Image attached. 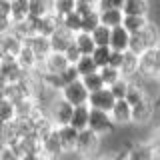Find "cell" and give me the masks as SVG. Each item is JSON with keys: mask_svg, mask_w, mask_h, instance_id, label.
Returning a JSON list of instances; mask_svg holds the SVG:
<instances>
[{"mask_svg": "<svg viewBox=\"0 0 160 160\" xmlns=\"http://www.w3.org/2000/svg\"><path fill=\"white\" fill-rule=\"evenodd\" d=\"M18 118V108L12 100L8 98H0V128L12 124Z\"/></svg>", "mask_w": 160, "mask_h": 160, "instance_id": "obj_19", "label": "cell"}, {"mask_svg": "<svg viewBox=\"0 0 160 160\" xmlns=\"http://www.w3.org/2000/svg\"><path fill=\"white\" fill-rule=\"evenodd\" d=\"M74 68L78 70L80 78H84V76H90V74L98 72V66H96V62L92 60V56H82V58H80L76 64H74Z\"/></svg>", "mask_w": 160, "mask_h": 160, "instance_id": "obj_27", "label": "cell"}, {"mask_svg": "<svg viewBox=\"0 0 160 160\" xmlns=\"http://www.w3.org/2000/svg\"><path fill=\"white\" fill-rule=\"evenodd\" d=\"M74 36L76 34H72V32H68L66 28H62V26H58V30L50 36V46H52V52H66V50L74 44Z\"/></svg>", "mask_w": 160, "mask_h": 160, "instance_id": "obj_13", "label": "cell"}, {"mask_svg": "<svg viewBox=\"0 0 160 160\" xmlns=\"http://www.w3.org/2000/svg\"><path fill=\"white\" fill-rule=\"evenodd\" d=\"M88 128L92 132H96L98 136H108V134L114 132L116 124H114L110 112H102V110H92L90 108V122H88Z\"/></svg>", "mask_w": 160, "mask_h": 160, "instance_id": "obj_6", "label": "cell"}, {"mask_svg": "<svg viewBox=\"0 0 160 160\" xmlns=\"http://www.w3.org/2000/svg\"><path fill=\"white\" fill-rule=\"evenodd\" d=\"M130 38H132V34H130L124 26L112 28L110 48H112L114 52H128V50H130Z\"/></svg>", "mask_w": 160, "mask_h": 160, "instance_id": "obj_15", "label": "cell"}, {"mask_svg": "<svg viewBox=\"0 0 160 160\" xmlns=\"http://www.w3.org/2000/svg\"><path fill=\"white\" fill-rule=\"evenodd\" d=\"M98 72H100V76H102V80H104V84H106V88H110L114 82H118L120 78H124V76H122V72H120L118 68H114V66L100 68Z\"/></svg>", "mask_w": 160, "mask_h": 160, "instance_id": "obj_30", "label": "cell"}, {"mask_svg": "<svg viewBox=\"0 0 160 160\" xmlns=\"http://www.w3.org/2000/svg\"><path fill=\"white\" fill-rule=\"evenodd\" d=\"M100 144H102V136H98L90 128L82 130L78 136L76 156H80V160H96L100 156Z\"/></svg>", "mask_w": 160, "mask_h": 160, "instance_id": "obj_2", "label": "cell"}, {"mask_svg": "<svg viewBox=\"0 0 160 160\" xmlns=\"http://www.w3.org/2000/svg\"><path fill=\"white\" fill-rule=\"evenodd\" d=\"M110 58H112V48L110 46H96V50L92 52V60L96 62L98 70L110 66Z\"/></svg>", "mask_w": 160, "mask_h": 160, "instance_id": "obj_25", "label": "cell"}, {"mask_svg": "<svg viewBox=\"0 0 160 160\" xmlns=\"http://www.w3.org/2000/svg\"><path fill=\"white\" fill-rule=\"evenodd\" d=\"M128 86H130V80L128 78H120L118 82H114L112 86H110V92L114 94L116 100H124L126 94H128Z\"/></svg>", "mask_w": 160, "mask_h": 160, "instance_id": "obj_31", "label": "cell"}, {"mask_svg": "<svg viewBox=\"0 0 160 160\" xmlns=\"http://www.w3.org/2000/svg\"><path fill=\"white\" fill-rule=\"evenodd\" d=\"M146 142L150 144V148H152L154 152H156V154H160V124H158L156 128H152V132L148 134Z\"/></svg>", "mask_w": 160, "mask_h": 160, "instance_id": "obj_32", "label": "cell"}, {"mask_svg": "<svg viewBox=\"0 0 160 160\" xmlns=\"http://www.w3.org/2000/svg\"><path fill=\"white\" fill-rule=\"evenodd\" d=\"M78 2L88 4V6H96V8H98V2H100V0H78Z\"/></svg>", "mask_w": 160, "mask_h": 160, "instance_id": "obj_37", "label": "cell"}, {"mask_svg": "<svg viewBox=\"0 0 160 160\" xmlns=\"http://www.w3.org/2000/svg\"><path fill=\"white\" fill-rule=\"evenodd\" d=\"M90 34H92L94 42H96V46H110L112 28H108V26H104V24H100V26H98V28H94Z\"/></svg>", "mask_w": 160, "mask_h": 160, "instance_id": "obj_28", "label": "cell"}, {"mask_svg": "<svg viewBox=\"0 0 160 160\" xmlns=\"http://www.w3.org/2000/svg\"><path fill=\"white\" fill-rule=\"evenodd\" d=\"M124 22V12L118 8H106V10H100V24L108 28H118L122 26Z\"/></svg>", "mask_w": 160, "mask_h": 160, "instance_id": "obj_20", "label": "cell"}, {"mask_svg": "<svg viewBox=\"0 0 160 160\" xmlns=\"http://www.w3.org/2000/svg\"><path fill=\"white\" fill-rule=\"evenodd\" d=\"M58 132V140H60V148H62V154L68 156V154H76V146H78V136L80 132L72 126H62L56 128Z\"/></svg>", "mask_w": 160, "mask_h": 160, "instance_id": "obj_10", "label": "cell"}, {"mask_svg": "<svg viewBox=\"0 0 160 160\" xmlns=\"http://www.w3.org/2000/svg\"><path fill=\"white\" fill-rule=\"evenodd\" d=\"M10 20L14 26L30 20V0H12L10 2Z\"/></svg>", "mask_w": 160, "mask_h": 160, "instance_id": "obj_16", "label": "cell"}, {"mask_svg": "<svg viewBox=\"0 0 160 160\" xmlns=\"http://www.w3.org/2000/svg\"><path fill=\"white\" fill-rule=\"evenodd\" d=\"M10 2H12V0H0V14H2V16H8L10 18Z\"/></svg>", "mask_w": 160, "mask_h": 160, "instance_id": "obj_36", "label": "cell"}, {"mask_svg": "<svg viewBox=\"0 0 160 160\" xmlns=\"http://www.w3.org/2000/svg\"><path fill=\"white\" fill-rule=\"evenodd\" d=\"M124 160H154V150L150 148L146 140L132 142L124 150Z\"/></svg>", "mask_w": 160, "mask_h": 160, "instance_id": "obj_12", "label": "cell"}, {"mask_svg": "<svg viewBox=\"0 0 160 160\" xmlns=\"http://www.w3.org/2000/svg\"><path fill=\"white\" fill-rule=\"evenodd\" d=\"M116 104V98L110 92V88H102L98 92H92L88 98V106L92 110H102V112H110Z\"/></svg>", "mask_w": 160, "mask_h": 160, "instance_id": "obj_11", "label": "cell"}, {"mask_svg": "<svg viewBox=\"0 0 160 160\" xmlns=\"http://www.w3.org/2000/svg\"><path fill=\"white\" fill-rule=\"evenodd\" d=\"M24 46H26L30 52L34 54V56L38 58V62L42 64L44 60H46V56L50 52H52V46H50V38L46 36H40V34H34V36H30L24 40Z\"/></svg>", "mask_w": 160, "mask_h": 160, "instance_id": "obj_9", "label": "cell"}, {"mask_svg": "<svg viewBox=\"0 0 160 160\" xmlns=\"http://www.w3.org/2000/svg\"><path fill=\"white\" fill-rule=\"evenodd\" d=\"M46 112H48L50 122L56 128H62V126H70V120H72V114H74V106L70 102H66L60 94H56V98L48 104Z\"/></svg>", "mask_w": 160, "mask_h": 160, "instance_id": "obj_3", "label": "cell"}, {"mask_svg": "<svg viewBox=\"0 0 160 160\" xmlns=\"http://www.w3.org/2000/svg\"><path fill=\"white\" fill-rule=\"evenodd\" d=\"M158 46H160V26L152 20L140 32L132 34V38H130V50L134 54H138V56L142 52H146V50L158 48Z\"/></svg>", "mask_w": 160, "mask_h": 160, "instance_id": "obj_1", "label": "cell"}, {"mask_svg": "<svg viewBox=\"0 0 160 160\" xmlns=\"http://www.w3.org/2000/svg\"><path fill=\"white\" fill-rule=\"evenodd\" d=\"M124 2H126V0H100V2H98V10H106V8H118V10H122Z\"/></svg>", "mask_w": 160, "mask_h": 160, "instance_id": "obj_33", "label": "cell"}, {"mask_svg": "<svg viewBox=\"0 0 160 160\" xmlns=\"http://www.w3.org/2000/svg\"><path fill=\"white\" fill-rule=\"evenodd\" d=\"M60 96L76 108V106H84V104H88L90 92L86 90V86H84L82 80H76V82L68 84V86H64L62 90H60Z\"/></svg>", "mask_w": 160, "mask_h": 160, "instance_id": "obj_7", "label": "cell"}, {"mask_svg": "<svg viewBox=\"0 0 160 160\" xmlns=\"http://www.w3.org/2000/svg\"><path fill=\"white\" fill-rule=\"evenodd\" d=\"M138 68H140V56H138V54H134L132 50L124 52L122 66H120V72H122V76L128 78V80L138 78Z\"/></svg>", "mask_w": 160, "mask_h": 160, "instance_id": "obj_18", "label": "cell"}, {"mask_svg": "<svg viewBox=\"0 0 160 160\" xmlns=\"http://www.w3.org/2000/svg\"><path fill=\"white\" fill-rule=\"evenodd\" d=\"M150 22V18H146V16H124V22H122V26L128 30L130 34H136V32H140L146 24Z\"/></svg>", "mask_w": 160, "mask_h": 160, "instance_id": "obj_26", "label": "cell"}, {"mask_svg": "<svg viewBox=\"0 0 160 160\" xmlns=\"http://www.w3.org/2000/svg\"><path fill=\"white\" fill-rule=\"evenodd\" d=\"M80 80L84 82V86H86V90H88L90 94H92V92H98V90H102V88H106L102 76H100V72H94V74L84 76V78H80Z\"/></svg>", "mask_w": 160, "mask_h": 160, "instance_id": "obj_29", "label": "cell"}, {"mask_svg": "<svg viewBox=\"0 0 160 160\" xmlns=\"http://www.w3.org/2000/svg\"><path fill=\"white\" fill-rule=\"evenodd\" d=\"M124 150H126V148H124ZM124 150H122V152H114V154H100V156L96 158V160H124Z\"/></svg>", "mask_w": 160, "mask_h": 160, "instance_id": "obj_35", "label": "cell"}, {"mask_svg": "<svg viewBox=\"0 0 160 160\" xmlns=\"http://www.w3.org/2000/svg\"><path fill=\"white\" fill-rule=\"evenodd\" d=\"M150 10H152V2L150 0H126L122 6L124 16H146L150 18Z\"/></svg>", "mask_w": 160, "mask_h": 160, "instance_id": "obj_17", "label": "cell"}, {"mask_svg": "<svg viewBox=\"0 0 160 160\" xmlns=\"http://www.w3.org/2000/svg\"><path fill=\"white\" fill-rule=\"evenodd\" d=\"M0 64H2V60H0Z\"/></svg>", "mask_w": 160, "mask_h": 160, "instance_id": "obj_39", "label": "cell"}, {"mask_svg": "<svg viewBox=\"0 0 160 160\" xmlns=\"http://www.w3.org/2000/svg\"><path fill=\"white\" fill-rule=\"evenodd\" d=\"M138 78L142 80H152L156 82L160 78V46L150 48L140 54V68H138Z\"/></svg>", "mask_w": 160, "mask_h": 160, "instance_id": "obj_4", "label": "cell"}, {"mask_svg": "<svg viewBox=\"0 0 160 160\" xmlns=\"http://www.w3.org/2000/svg\"><path fill=\"white\" fill-rule=\"evenodd\" d=\"M12 20H10L8 16H2L0 14V36H4V34H8V32H12Z\"/></svg>", "mask_w": 160, "mask_h": 160, "instance_id": "obj_34", "label": "cell"}, {"mask_svg": "<svg viewBox=\"0 0 160 160\" xmlns=\"http://www.w3.org/2000/svg\"><path fill=\"white\" fill-rule=\"evenodd\" d=\"M74 44H76V48L80 50L82 56H92V52L96 50V42H94L90 32H78L74 36Z\"/></svg>", "mask_w": 160, "mask_h": 160, "instance_id": "obj_22", "label": "cell"}, {"mask_svg": "<svg viewBox=\"0 0 160 160\" xmlns=\"http://www.w3.org/2000/svg\"><path fill=\"white\" fill-rule=\"evenodd\" d=\"M110 116L116 126H130L132 124V106L126 100H116L114 108L110 110Z\"/></svg>", "mask_w": 160, "mask_h": 160, "instance_id": "obj_14", "label": "cell"}, {"mask_svg": "<svg viewBox=\"0 0 160 160\" xmlns=\"http://www.w3.org/2000/svg\"><path fill=\"white\" fill-rule=\"evenodd\" d=\"M70 66L68 58L64 56L62 52H50L46 60H44L42 64H40V74H52V76H60V74L64 72Z\"/></svg>", "mask_w": 160, "mask_h": 160, "instance_id": "obj_8", "label": "cell"}, {"mask_svg": "<svg viewBox=\"0 0 160 160\" xmlns=\"http://www.w3.org/2000/svg\"><path fill=\"white\" fill-rule=\"evenodd\" d=\"M156 106H158V112H160V94L156 96Z\"/></svg>", "mask_w": 160, "mask_h": 160, "instance_id": "obj_38", "label": "cell"}, {"mask_svg": "<svg viewBox=\"0 0 160 160\" xmlns=\"http://www.w3.org/2000/svg\"><path fill=\"white\" fill-rule=\"evenodd\" d=\"M88 122H90V106H88V104L74 108L72 120H70V126L76 128L78 132H82V130H86V128H88Z\"/></svg>", "mask_w": 160, "mask_h": 160, "instance_id": "obj_21", "label": "cell"}, {"mask_svg": "<svg viewBox=\"0 0 160 160\" xmlns=\"http://www.w3.org/2000/svg\"><path fill=\"white\" fill-rule=\"evenodd\" d=\"M158 106H156V96H146L142 102H138L136 106H132V124L136 126H146L152 122V118L156 116Z\"/></svg>", "mask_w": 160, "mask_h": 160, "instance_id": "obj_5", "label": "cell"}, {"mask_svg": "<svg viewBox=\"0 0 160 160\" xmlns=\"http://www.w3.org/2000/svg\"><path fill=\"white\" fill-rule=\"evenodd\" d=\"M60 26L66 28L68 32H72V34H78V32H82V18H80V14L74 10L72 14L60 18Z\"/></svg>", "mask_w": 160, "mask_h": 160, "instance_id": "obj_24", "label": "cell"}, {"mask_svg": "<svg viewBox=\"0 0 160 160\" xmlns=\"http://www.w3.org/2000/svg\"><path fill=\"white\" fill-rule=\"evenodd\" d=\"M76 4L78 0H52V14L60 20L68 16V14H72L76 10Z\"/></svg>", "mask_w": 160, "mask_h": 160, "instance_id": "obj_23", "label": "cell"}]
</instances>
